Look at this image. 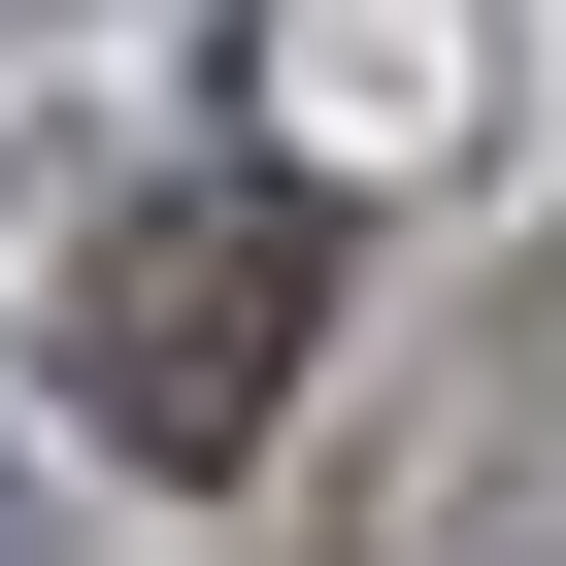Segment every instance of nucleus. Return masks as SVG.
<instances>
[{"label":"nucleus","mask_w":566,"mask_h":566,"mask_svg":"<svg viewBox=\"0 0 566 566\" xmlns=\"http://www.w3.org/2000/svg\"><path fill=\"white\" fill-rule=\"evenodd\" d=\"M301 334H334V167H167V200L67 266V400H101L134 467H233L266 400H301Z\"/></svg>","instance_id":"obj_1"},{"label":"nucleus","mask_w":566,"mask_h":566,"mask_svg":"<svg viewBox=\"0 0 566 566\" xmlns=\"http://www.w3.org/2000/svg\"><path fill=\"white\" fill-rule=\"evenodd\" d=\"M0 566H67V533H34V500H0Z\"/></svg>","instance_id":"obj_2"}]
</instances>
